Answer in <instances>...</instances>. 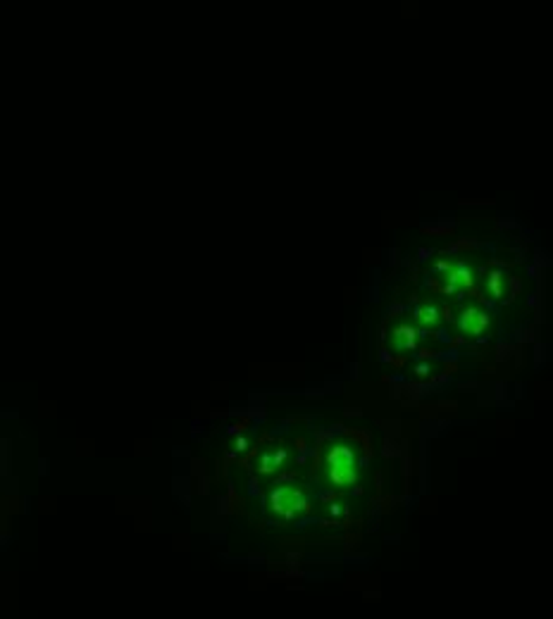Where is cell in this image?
<instances>
[{"mask_svg":"<svg viewBox=\"0 0 553 619\" xmlns=\"http://www.w3.org/2000/svg\"><path fill=\"white\" fill-rule=\"evenodd\" d=\"M327 462H330V481L332 484L348 486L356 481V460H353L351 448L334 446L330 455H327Z\"/></svg>","mask_w":553,"mask_h":619,"instance_id":"cell-1","label":"cell"},{"mask_svg":"<svg viewBox=\"0 0 553 619\" xmlns=\"http://www.w3.org/2000/svg\"><path fill=\"white\" fill-rule=\"evenodd\" d=\"M489 326V315L477 308H468L463 310L460 315V329L470 333V336H480V333H484V329Z\"/></svg>","mask_w":553,"mask_h":619,"instance_id":"cell-2","label":"cell"},{"mask_svg":"<svg viewBox=\"0 0 553 619\" xmlns=\"http://www.w3.org/2000/svg\"><path fill=\"white\" fill-rule=\"evenodd\" d=\"M300 502H303L300 500V493L293 491V488H279V491L272 493V505L282 515H293Z\"/></svg>","mask_w":553,"mask_h":619,"instance_id":"cell-3","label":"cell"},{"mask_svg":"<svg viewBox=\"0 0 553 619\" xmlns=\"http://www.w3.org/2000/svg\"><path fill=\"white\" fill-rule=\"evenodd\" d=\"M415 336H418V331H415L413 326H399V329L394 331V341L399 348H413Z\"/></svg>","mask_w":553,"mask_h":619,"instance_id":"cell-4","label":"cell"},{"mask_svg":"<svg viewBox=\"0 0 553 619\" xmlns=\"http://www.w3.org/2000/svg\"><path fill=\"white\" fill-rule=\"evenodd\" d=\"M436 308H432V305H427V308H420L418 312H415V319H418V322H422V324H434L436 322Z\"/></svg>","mask_w":553,"mask_h":619,"instance_id":"cell-5","label":"cell"},{"mask_svg":"<svg viewBox=\"0 0 553 619\" xmlns=\"http://www.w3.org/2000/svg\"><path fill=\"white\" fill-rule=\"evenodd\" d=\"M501 281H503V276L498 274V271H494V274H489V281H487V286H489V291H491V294H494L496 298L503 294V289H501Z\"/></svg>","mask_w":553,"mask_h":619,"instance_id":"cell-6","label":"cell"},{"mask_svg":"<svg viewBox=\"0 0 553 619\" xmlns=\"http://www.w3.org/2000/svg\"><path fill=\"white\" fill-rule=\"evenodd\" d=\"M508 281H510V298H515V296H517V291H520V279H517V276H510Z\"/></svg>","mask_w":553,"mask_h":619,"instance_id":"cell-7","label":"cell"}]
</instances>
